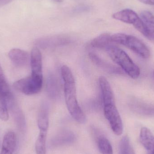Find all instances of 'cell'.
Masks as SVG:
<instances>
[{
  "label": "cell",
  "instance_id": "cell-1",
  "mask_svg": "<svg viewBox=\"0 0 154 154\" xmlns=\"http://www.w3.org/2000/svg\"><path fill=\"white\" fill-rule=\"evenodd\" d=\"M61 73L64 81L65 100L68 109L77 122L84 124L86 121V116L77 100L75 82L73 73L69 67L66 66L61 67Z\"/></svg>",
  "mask_w": 154,
  "mask_h": 154
},
{
  "label": "cell",
  "instance_id": "cell-2",
  "mask_svg": "<svg viewBox=\"0 0 154 154\" xmlns=\"http://www.w3.org/2000/svg\"><path fill=\"white\" fill-rule=\"evenodd\" d=\"M106 51L112 60L119 66L125 73L133 79L138 78L140 75V69L125 51L115 45L110 46Z\"/></svg>",
  "mask_w": 154,
  "mask_h": 154
},
{
  "label": "cell",
  "instance_id": "cell-3",
  "mask_svg": "<svg viewBox=\"0 0 154 154\" xmlns=\"http://www.w3.org/2000/svg\"><path fill=\"white\" fill-rule=\"evenodd\" d=\"M114 43L123 45L142 57L149 58L150 51L146 45L136 37L124 33H116L111 35Z\"/></svg>",
  "mask_w": 154,
  "mask_h": 154
},
{
  "label": "cell",
  "instance_id": "cell-4",
  "mask_svg": "<svg viewBox=\"0 0 154 154\" xmlns=\"http://www.w3.org/2000/svg\"><path fill=\"white\" fill-rule=\"evenodd\" d=\"M43 84V78L34 76L32 75L19 80L13 84L16 90L25 95L37 94L41 90Z\"/></svg>",
  "mask_w": 154,
  "mask_h": 154
},
{
  "label": "cell",
  "instance_id": "cell-5",
  "mask_svg": "<svg viewBox=\"0 0 154 154\" xmlns=\"http://www.w3.org/2000/svg\"><path fill=\"white\" fill-rule=\"evenodd\" d=\"M104 112L113 133L116 135H121L123 132V122L116 104L104 106Z\"/></svg>",
  "mask_w": 154,
  "mask_h": 154
},
{
  "label": "cell",
  "instance_id": "cell-6",
  "mask_svg": "<svg viewBox=\"0 0 154 154\" xmlns=\"http://www.w3.org/2000/svg\"><path fill=\"white\" fill-rule=\"evenodd\" d=\"M112 17L117 20L132 24L141 33L143 32V23L140 16L134 11L131 9H124L113 14Z\"/></svg>",
  "mask_w": 154,
  "mask_h": 154
},
{
  "label": "cell",
  "instance_id": "cell-7",
  "mask_svg": "<svg viewBox=\"0 0 154 154\" xmlns=\"http://www.w3.org/2000/svg\"><path fill=\"white\" fill-rule=\"evenodd\" d=\"M7 106L11 113L13 118L18 128L23 131L26 127L25 116L22 110L17 104L13 94L6 99Z\"/></svg>",
  "mask_w": 154,
  "mask_h": 154
},
{
  "label": "cell",
  "instance_id": "cell-8",
  "mask_svg": "<svg viewBox=\"0 0 154 154\" xmlns=\"http://www.w3.org/2000/svg\"><path fill=\"white\" fill-rule=\"evenodd\" d=\"M140 17L143 23L142 34L150 40L154 41V15L149 11H144Z\"/></svg>",
  "mask_w": 154,
  "mask_h": 154
},
{
  "label": "cell",
  "instance_id": "cell-9",
  "mask_svg": "<svg viewBox=\"0 0 154 154\" xmlns=\"http://www.w3.org/2000/svg\"><path fill=\"white\" fill-rule=\"evenodd\" d=\"M89 56L91 61L95 65L109 74L123 75L125 73L121 69L106 62L95 53L90 52L89 54Z\"/></svg>",
  "mask_w": 154,
  "mask_h": 154
},
{
  "label": "cell",
  "instance_id": "cell-10",
  "mask_svg": "<svg viewBox=\"0 0 154 154\" xmlns=\"http://www.w3.org/2000/svg\"><path fill=\"white\" fill-rule=\"evenodd\" d=\"M32 75L34 76L43 78L42 75V56L38 48L32 49L30 56Z\"/></svg>",
  "mask_w": 154,
  "mask_h": 154
},
{
  "label": "cell",
  "instance_id": "cell-11",
  "mask_svg": "<svg viewBox=\"0 0 154 154\" xmlns=\"http://www.w3.org/2000/svg\"><path fill=\"white\" fill-rule=\"evenodd\" d=\"M8 56L15 66L20 67L27 66L29 60V54L20 49L11 50L8 53Z\"/></svg>",
  "mask_w": 154,
  "mask_h": 154
},
{
  "label": "cell",
  "instance_id": "cell-12",
  "mask_svg": "<svg viewBox=\"0 0 154 154\" xmlns=\"http://www.w3.org/2000/svg\"><path fill=\"white\" fill-rule=\"evenodd\" d=\"M99 82L101 89L104 106L109 104H115V98L113 91L107 79L105 77H100Z\"/></svg>",
  "mask_w": 154,
  "mask_h": 154
},
{
  "label": "cell",
  "instance_id": "cell-13",
  "mask_svg": "<svg viewBox=\"0 0 154 154\" xmlns=\"http://www.w3.org/2000/svg\"><path fill=\"white\" fill-rule=\"evenodd\" d=\"M17 145L16 134L12 131L6 133L4 137L0 154H13Z\"/></svg>",
  "mask_w": 154,
  "mask_h": 154
},
{
  "label": "cell",
  "instance_id": "cell-14",
  "mask_svg": "<svg viewBox=\"0 0 154 154\" xmlns=\"http://www.w3.org/2000/svg\"><path fill=\"white\" fill-rule=\"evenodd\" d=\"M130 106L134 111L145 116H154V106L146 104L137 100L130 102Z\"/></svg>",
  "mask_w": 154,
  "mask_h": 154
},
{
  "label": "cell",
  "instance_id": "cell-15",
  "mask_svg": "<svg viewBox=\"0 0 154 154\" xmlns=\"http://www.w3.org/2000/svg\"><path fill=\"white\" fill-rule=\"evenodd\" d=\"M111 38V35L107 33L100 34L91 42V45L93 48L106 50L110 46L115 45Z\"/></svg>",
  "mask_w": 154,
  "mask_h": 154
},
{
  "label": "cell",
  "instance_id": "cell-16",
  "mask_svg": "<svg viewBox=\"0 0 154 154\" xmlns=\"http://www.w3.org/2000/svg\"><path fill=\"white\" fill-rule=\"evenodd\" d=\"M69 42V40L66 37L56 36L38 40L36 42V44L41 48H46L65 45Z\"/></svg>",
  "mask_w": 154,
  "mask_h": 154
},
{
  "label": "cell",
  "instance_id": "cell-17",
  "mask_svg": "<svg viewBox=\"0 0 154 154\" xmlns=\"http://www.w3.org/2000/svg\"><path fill=\"white\" fill-rule=\"evenodd\" d=\"M38 125L40 131H48L49 127V111L48 105L42 103L38 114Z\"/></svg>",
  "mask_w": 154,
  "mask_h": 154
},
{
  "label": "cell",
  "instance_id": "cell-18",
  "mask_svg": "<svg viewBox=\"0 0 154 154\" xmlns=\"http://www.w3.org/2000/svg\"><path fill=\"white\" fill-rule=\"evenodd\" d=\"M140 141L144 147L149 151L154 148V136L147 128H142L140 134Z\"/></svg>",
  "mask_w": 154,
  "mask_h": 154
},
{
  "label": "cell",
  "instance_id": "cell-19",
  "mask_svg": "<svg viewBox=\"0 0 154 154\" xmlns=\"http://www.w3.org/2000/svg\"><path fill=\"white\" fill-rule=\"evenodd\" d=\"M47 91L51 97L56 98L58 96L59 88L57 79L55 76L50 75L48 77L47 83Z\"/></svg>",
  "mask_w": 154,
  "mask_h": 154
},
{
  "label": "cell",
  "instance_id": "cell-20",
  "mask_svg": "<svg viewBox=\"0 0 154 154\" xmlns=\"http://www.w3.org/2000/svg\"><path fill=\"white\" fill-rule=\"evenodd\" d=\"M48 131H40L35 143V151L37 154H46V141Z\"/></svg>",
  "mask_w": 154,
  "mask_h": 154
},
{
  "label": "cell",
  "instance_id": "cell-21",
  "mask_svg": "<svg viewBox=\"0 0 154 154\" xmlns=\"http://www.w3.org/2000/svg\"><path fill=\"white\" fill-rule=\"evenodd\" d=\"M98 147L102 154H113L112 146L108 139L104 137L99 138L97 142Z\"/></svg>",
  "mask_w": 154,
  "mask_h": 154
},
{
  "label": "cell",
  "instance_id": "cell-22",
  "mask_svg": "<svg viewBox=\"0 0 154 154\" xmlns=\"http://www.w3.org/2000/svg\"><path fill=\"white\" fill-rule=\"evenodd\" d=\"M119 154H135L128 136L121 138L119 145Z\"/></svg>",
  "mask_w": 154,
  "mask_h": 154
},
{
  "label": "cell",
  "instance_id": "cell-23",
  "mask_svg": "<svg viewBox=\"0 0 154 154\" xmlns=\"http://www.w3.org/2000/svg\"><path fill=\"white\" fill-rule=\"evenodd\" d=\"M0 94L3 96L5 99L11 95L12 93L10 90L9 85L6 82L0 64Z\"/></svg>",
  "mask_w": 154,
  "mask_h": 154
},
{
  "label": "cell",
  "instance_id": "cell-24",
  "mask_svg": "<svg viewBox=\"0 0 154 154\" xmlns=\"http://www.w3.org/2000/svg\"><path fill=\"white\" fill-rule=\"evenodd\" d=\"M8 106L5 98L0 94V119L6 121L9 119Z\"/></svg>",
  "mask_w": 154,
  "mask_h": 154
},
{
  "label": "cell",
  "instance_id": "cell-25",
  "mask_svg": "<svg viewBox=\"0 0 154 154\" xmlns=\"http://www.w3.org/2000/svg\"><path fill=\"white\" fill-rule=\"evenodd\" d=\"M138 1L145 4L154 5V0H138Z\"/></svg>",
  "mask_w": 154,
  "mask_h": 154
},
{
  "label": "cell",
  "instance_id": "cell-26",
  "mask_svg": "<svg viewBox=\"0 0 154 154\" xmlns=\"http://www.w3.org/2000/svg\"><path fill=\"white\" fill-rule=\"evenodd\" d=\"M12 0H0V7L4 6L11 2Z\"/></svg>",
  "mask_w": 154,
  "mask_h": 154
},
{
  "label": "cell",
  "instance_id": "cell-27",
  "mask_svg": "<svg viewBox=\"0 0 154 154\" xmlns=\"http://www.w3.org/2000/svg\"><path fill=\"white\" fill-rule=\"evenodd\" d=\"M55 1L57 2H61L63 1V0H55Z\"/></svg>",
  "mask_w": 154,
  "mask_h": 154
},
{
  "label": "cell",
  "instance_id": "cell-28",
  "mask_svg": "<svg viewBox=\"0 0 154 154\" xmlns=\"http://www.w3.org/2000/svg\"></svg>",
  "mask_w": 154,
  "mask_h": 154
}]
</instances>
